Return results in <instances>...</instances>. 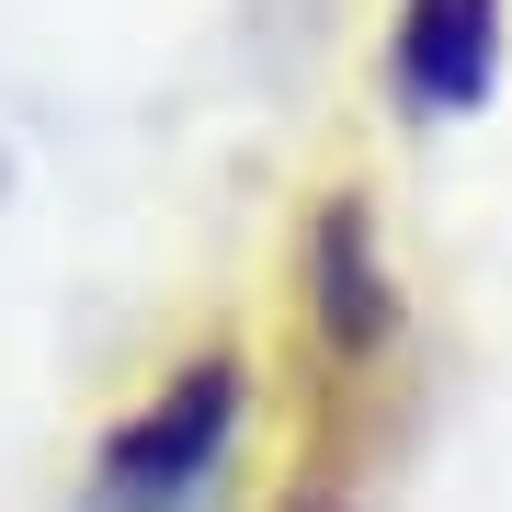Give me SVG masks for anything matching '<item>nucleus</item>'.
Here are the masks:
<instances>
[{"label":"nucleus","mask_w":512,"mask_h":512,"mask_svg":"<svg viewBox=\"0 0 512 512\" xmlns=\"http://www.w3.org/2000/svg\"><path fill=\"white\" fill-rule=\"evenodd\" d=\"M239 433V353H194V365L160 376V399L137 421H114L92 456V501L103 512H183L205 478H217Z\"/></svg>","instance_id":"obj_1"},{"label":"nucleus","mask_w":512,"mask_h":512,"mask_svg":"<svg viewBox=\"0 0 512 512\" xmlns=\"http://www.w3.org/2000/svg\"><path fill=\"white\" fill-rule=\"evenodd\" d=\"M501 80V0H399V92L421 114H478Z\"/></svg>","instance_id":"obj_2"},{"label":"nucleus","mask_w":512,"mask_h":512,"mask_svg":"<svg viewBox=\"0 0 512 512\" xmlns=\"http://www.w3.org/2000/svg\"><path fill=\"white\" fill-rule=\"evenodd\" d=\"M296 274H308V308H319V330H330V353H376L387 330H399V285H387V251H376V228H365L353 194L319 205Z\"/></svg>","instance_id":"obj_3"}]
</instances>
